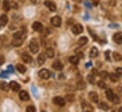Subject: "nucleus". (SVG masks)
<instances>
[{"label":"nucleus","mask_w":122,"mask_h":112,"mask_svg":"<svg viewBox=\"0 0 122 112\" xmlns=\"http://www.w3.org/2000/svg\"><path fill=\"white\" fill-rule=\"evenodd\" d=\"M106 97H107V99H108L109 101L113 102L114 104H118V103H119V97H118L117 95H116V94L113 92V90L110 89H106Z\"/></svg>","instance_id":"obj_1"},{"label":"nucleus","mask_w":122,"mask_h":112,"mask_svg":"<svg viewBox=\"0 0 122 112\" xmlns=\"http://www.w3.org/2000/svg\"><path fill=\"white\" fill-rule=\"evenodd\" d=\"M30 49L32 54H36L39 51V44L36 40H31L30 42Z\"/></svg>","instance_id":"obj_2"},{"label":"nucleus","mask_w":122,"mask_h":112,"mask_svg":"<svg viewBox=\"0 0 122 112\" xmlns=\"http://www.w3.org/2000/svg\"><path fill=\"white\" fill-rule=\"evenodd\" d=\"M38 75H39V76H40L41 78H43V79H48V78L50 77V75H51L50 72H49L47 69H41V70L39 71Z\"/></svg>","instance_id":"obj_3"},{"label":"nucleus","mask_w":122,"mask_h":112,"mask_svg":"<svg viewBox=\"0 0 122 112\" xmlns=\"http://www.w3.org/2000/svg\"><path fill=\"white\" fill-rule=\"evenodd\" d=\"M53 103H54L56 106H58V107H64L65 104H66L65 100H64L62 97H61V96H56V97H54V98H53Z\"/></svg>","instance_id":"obj_4"},{"label":"nucleus","mask_w":122,"mask_h":112,"mask_svg":"<svg viewBox=\"0 0 122 112\" xmlns=\"http://www.w3.org/2000/svg\"><path fill=\"white\" fill-rule=\"evenodd\" d=\"M44 4H45V6H46L49 10H51V11H55V10L57 9V6H56V4H55L53 1L46 0V1L44 2Z\"/></svg>","instance_id":"obj_5"},{"label":"nucleus","mask_w":122,"mask_h":112,"mask_svg":"<svg viewBox=\"0 0 122 112\" xmlns=\"http://www.w3.org/2000/svg\"><path fill=\"white\" fill-rule=\"evenodd\" d=\"M50 22H51V25H52L53 27H56V28L61 27V17H59V16H54V17H52V18L50 19Z\"/></svg>","instance_id":"obj_6"},{"label":"nucleus","mask_w":122,"mask_h":112,"mask_svg":"<svg viewBox=\"0 0 122 112\" xmlns=\"http://www.w3.org/2000/svg\"><path fill=\"white\" fill-rule=\"evenodd\" d=\"M71 30H72V32H73L74 34L79 35V34H81V33L83 31V27H82L81 25H80V24H77V25H74V26L72 27Z\"/></svg>","instance_id":"obj_7"},{"label":"nucleus","mask_w":122,"mask_h":112,"mask_svg":"<svg viewBox=\"0 0 122 112\" xmlns=\"http://www.w3.org/2000/svg\"><path fill=\"white\" fill-rule=\"evenodd\" d=\"M9 88L12 90V91H14V92H16V91H19L20 90V85L18 84L17 82H15V81H11L10 85H9Z\"/></svg>","instance_id":"obj_8"},{"label":"nucleus","mask_w":122,"mask_h":112,"mask_svg":"<svg viewBox=\"0 0 122 112\" xmlns=\"http://www.w3.org/2000/svg\"><path fill=\"white\" fill-rule=\"evenodd\" d=\"M19 98L21 101H29L30 100V94L26 90H21L19 92Z\"/></svg>","instance_id":"obj_9"},{"label":"nucleus","mask_w":122,"mask_h":112,"mask_svg":"<svg viewBox=\"0 0 122 112\" xmlns=\"http://www.w3.org/2000/svg\"><path fill=\"white\" fill-rule=\"evenodd\" d=\"M13 39L16 40H20V41H24L26 39V34L23 31H18L16 33L13 34Z\"/></svg>","instance_id":"obj_10"},{"label":"nucleus","mask_w":122,"mask_h":112,"mask_svg":"<svg viewBox=\"0 0 122 112\" xmlns=\"http://www.w3.org/2000/svg\"><path fill=\"white\" fill-rule=\"evenodd\" d=\"M32 28L36 32H42L43 29H44V27L40 22H34L33 25H32Z\"/></svg>","instance_id":"obj_11"},{"label":"nucleus","mask_w":122,"mask_h":112,"mask_svg":"<svg viewBox=\"0 0 122 112\" xmlns=\"http://www.w3.org/2000/svg\"><path fill=\"white\" fill-rule=\"evenodd\" d=\"M52 67H53V69L56 70V71H61V70L63 69V64L61 63V61L57 60V61H55V62L52 64Z\"/></svg>","instance_id":"obj_12"},{"label":"nucleus","mask_w":122,"mask_h":112,"mask_svg":"<svg viewBox=\"0 0 122 112\" xmlns=\"http://www.w3.org/2000/svg\"><path fill=\"white\" fill-rule=\"evenodd\" d=\"M113 40L117 44H121L122 43V34L121 33H116L113 37Z\"/></svg>","instance_id":"obj_13"},{"label":"nucleus","mask_w":122,"mask_h":112,"mask_svg":"<svg viewBox=\"0 0 122 112\" xmlns=\"http://www.w3.org/2000/svg\"><path fill=\"white\" fill-rule=\"evenodd\" d=\"M21 58H22V60H23L25 63H30L31 61H32V57H31L28 53H24V54H22Z\"/></svg>","instance_id":"obj_14"},{"label":"nucleus","mask_w":122,"mask_h":112,"mask_svg":"<svg viewBox=\"0 0 122 112\" xmlns=\"http://www.w3.org/2000/svg\"><path fill=\"white\" fill-rule=\"evenodd\" d=\"M8 16L6 14H2L0 16V27H5L7 24H8Z\"/></svg>","instance_id":"obj_15"},{"label":"nucleus","mask_w":122,"mask_h":112,"mask_svg":"<svg viewBox=\"0 0 122 112\" xmlns=\"http://www.w3.org/2000/svg\"><path fill=\"white\" fill-rule=\"evenodd\" d=\"M89 98H90V100H91L92 102H94V103H97L98 102V95L95 91H91L89 93Z\"/></svg>","instance_id":"obj_16"},{"label":"nucleus","mask_w":122,"mask_h":112,"mask_svg":"<svg viewBox=\"0 0 122 112\" xmlns=\"http://www.w3.org/2000/svg\"><path fill=\"white\" fill-rule=\"evenodd\" d=\"M81 107H82V109H83L84 111H93V110H94L93 107H92L91 105H89L88 103H86V102H83V103H82Z\"/></svg>","instance_id":"obj_17"},{"label":"nucleus","mask_w":122,"mask_h":112,"mask_svg":"<svg viewBox=\"0 0 122 112\" xmlns=\"http://www.w3.org/2000/svg\"><path fill=\"white\" fill-rule=\"evenodd\" d=\"M69 62L72 63L73 65H77V64H79V62H80V57L78 56H70V57H69Z\"/></svg>","instance_id":"obj_18"},{"label":"nucleus","mask_w":122,"mask_h":112,"mask_svg":"<svg viewBox=\"0 0 122 112\" xmlns=\"http://www.w3.org/2000/svg\"><path fill=\"white\" fill-rule=\"evenodd\" d=\"M109 77H110V79H111V81L112 82H118L119 81V78H120V76L117 75V74H110V75H109Z\"/></svg>","instance_id":"obj_19"},{"label":"nucleus","mask_w":122,"mask_h":112,"mask_svg":"<svg viewBox=\"0 0 122 112\" xmlns=\"http://www.w3.org/2000/svg\"><path fill=\"white\" fill-rule=\"evenodd\" d=\"M45 61H46V56L44 54H40L38 57H37V63H38V65H43L44 63H45Z\"/></svg>","instance_id":"obj_20"},{"label":"nucleus","mask_w":122,"mask_h":112,"mask_svg":"<svg viewBox=\"0 0 122 112\" xmlns=\"http://www.w3.org/2000/svg\"><path fill=\"white\" fill-rule=\"evenodd\" d=\"M10 9V2L9 0H4L3 1V9L5 11H9Z\"/></svg>","instance_id":"obj_21"},{"label":"nucleus","mask_w":122,"mask_h":112,"mask_svg":"<svg viewBox=\"0 0 122 112\" xmlns=\"http://www.w3.org/2000/svg\"><path fill=\"white\" fill-rule=\"evenodd\" d=\"M97 55H98V50H97V47H92L91 51H90V54H89L90 57H97Z\"/></svg>","instance_id":"obj_22"},{"label":"nucleus","mask_w":122,"mask_h":112,"mask_svg":"<svg viewBox=\"0 0 122 112\" xmlns=\"http://www.w3.org/2000/svg\"><path fill=\"white\" fill-rule=\"evenodd\" d=\"M46 56H47V57H49V58L54 57V56H55L54 50H53L52 48H48V49H46Z\"/></svg>","instance_id":"obj_23"},{"label":"nucleus","mask_w":122,"mask_h":112,"mask_svg":"<svg viewBox=\"0 0 122 112\" xmlns=\"http://www.w3.org/2000/svg\"><path fill=\"white\" fill-rule=\"evenodd\" d=\"M16 69H17L18 72L21 73V74H24V73L27 71L26 66H24L23 64H17V65H16Z\"/></svg>","instance_id":"obj_24"},{"label":"nucleus","mask_w":122,"mask_h":112,"mask_svg":"<svg viewBox=\"0 0 122 112\" xmlns=\"http://www.w3.org/2000/svg\"><path fill=\"white\" fill-rule=\"evenodd\" d=\"M87 42H88V39H87L86 37H81V38H80V40H79V42H78V43H79L81 46L85 45Z\"/></svg>","instance_id":"obj_25"},{"label":"nucleus","mask_w":122,"mask_h":112,"mask_svg":"<svg viewBox=\"0 0 122 112\" xmlns=\"http://www.w3.org/2000/svg\"><path fill=\"white\" fill-rule=\"evenodd\" d=\"M87 79H88V81H89L91 84H95V83H96V75H95L94 74L89 75L88 77H87Z\"/></svg>","instance_id":"obj_26"},{"label":"nucleus","mask_w":122,"mask_h":112,"mask_svg":"<svg viewBox=\"0 0 122 112\" xmlns=\"http://www.w3.org/2000/svg\"><path fill=\"white\" fill-rule=\"evenodd\" d=\"M77 87H78V89H85V87H86V85H85V83H84L83 81L80 80V81L77 83Z\"/></svg>","instance_id":"obj_27"},{"label":"nucleus","mask_w":122,"mask_h":112,"mask_svg":"<svg viewBox=\"0 0 122 112\" xmlns=\"http://www.w3.org/2000/svg\"><path fill=\"white\" fill-rule=\"evenodd\" d=\"M113 57H114V59H115L116 61H120V60H122V56L120 54L117 53V52H115V53L113 54Z\"/></svg>","instance_id":"obj_28"},{"label":"nucleus","mask_w":122,"mask_h":112,"mask_svg":"<svg viewBox=\"0 0 122 112\" xmlns=\"http://www.w3.org/2000/svg\"><path fill=\"white\" fill-rule=\"evenodd\" d=\"M99 76H100V78H101L102 80H104V79H107V78H108L109 75H108V73H107L106 71H102V72L99 74Z\"/></svg>","instance_id":"obj_29"},{"label":"nucleus","mask_w":122,"mask_h":112,"mask_svg":"<svg viewBox=\"0 0 122 112\" xmlns=\"http://www.w3.org/2000/svg\"><path fill=\"white\" fill-rule=\"evenodd\" d=\"M98 107H99L100 109H103V110H107V109H109V106H108L107 104H105L104 102L100 103V104L98 105Z\"/></svg>","instance_id":"obj_30"},{"label":"nucleus","mask_w":122,"mask_h":112,"mask_svg":"<svg viewBox=\"0 0 122 112\" xmlns=\"http://www.w3.org/2000/svg\"><path fill=\"white\" fill-rule=\"evenodd\" d=\"M22 43H23V41H20V40L13 39V41H12V44L14 46H20V45H22Z\"/></svg>","instance_id":"obj_31"},{"label":"nucleus","mask_w":122,"mask_h":112,"mask_svg":"<svg viewBox=\"0 0 122 112\" xmlns=\"http://www.w3.org/2000/svg\"><path fill=\"white\" fill-rule=\"evenodd\" d=\"M0 89H2V90H7L8 89V84L5 82V81H1L0 82Z\"/></svg>","instance_id":"obj_32"},{"label":"nucleus","mask_w":122,"mask_h":112,"mask_svg":"<svg viewBox=\"0 0 122 112\" xmlns=\"http://www.w3.org/2000/svg\"><path fill=\"white\" fill-rule=\"evenodd\" d=\"M97 86H98L99 89H106V84H105V82L102 81V80H99V81L97 82Z\"/></svg>","instance_id":"obj_33"},{"label":"nucleus","mask_w":122,"mask_h":112,"mask_svg":"<svg viewBox=\"0 0 122 112\" xmlns=\"http://www.w3.org/2000/svg\"><path fill=\"white\" fill-rule=\"evenodd\" d=\"M65 99L68 101V102H73L74 101V95L73 94H67L66 96H65Z\"/></svg>","instance_id":"obj_34"},{"label":"nucleus","mask_w":122,"mask_h":112,"mask_svg":"<svg viewBox=\"0 0 122 112\" xmlns=\"http://www.w3.org/2000/svg\"><path fill=\"white\" fill-rule=\"evenodd\" d=\"M27 111L28 112H35L36 111V108H35L33 106H29V107H27Z\"/></svg>","instance_id":"obj_35"},{"label":"nucleus","mask_w":122,"mask_h":112,"mask_svg":"<svg viewBox=\"0 0 122 112\" xmlns=\"http://www.w3.org/2000/svg\"><path fill=\"white\" fill-rule=\"evenodd\" d=\"M105 57H106V59H107L108 61H111V57H110V51H109V50H107V51L105 52Z\"/></svg>","instance_id":"obj_36"},{"label":"nucleus","mask_w":122,"mask_h":112,"mask_svg":"<svg viewBox=\"0 0 122 112\" xmlns=\"http://www.w3.org/2000/svg\"><path fill=\"white\" fill-rule=\"evenodd\" d=\"M116 4H117V1L116 0H109V5L110 6L114 7V6H116Z\"/></svg>","instance_id":"obj_37"},{"label":"nucleus","mask_w":122,"mask_h":112,"mask_svg":"<svg viewBox=\"0 0 122 112\" xmlns=\"http://www.w3.org/2000/svg\"><path fill=\"white\" fill-rule=\"evenodd\" d=\"M117 74L119 76L122 77V68H117Z\"/></svg>","instance_id":"obj_38"},{"label":"nucleus","mask_w":122,"mask_h":112,"mask_svg":"<svg viewBox=\"0 0 122 112\" xmlns=\"http://www.w3.org/2000/svg\"><path fill=\"white\" fill-rule=\"evenodd\" d=\"M91 2L93 3V5H94V6H97V5L99 4L100 0H91Z\"/></svg>","instance_id":"obj_39"},{"label":"nucleus","mask_w":122,"mask_h":112,"mask_svg":"<svg viewBox=\"0 0 122 112\" xmlns=\"http://www.w3.org/2000/svg\"><path fill=\"white\" fill-rule=\"evenodd\" d=\"M4 62H5V58H4V56H0V65L4 64Z\"/></svg>","instance_id":"obj_40"},{"label":"nucleus","mask_w":122,"mask_h":112,"mask_svg":"<svg viewBox=\"0 0 122 112\" xmlns=\"http://www.w3.org/2000/svg\"><path fill=\"white\" fill-rule=\"evenodd\" d=\"M8 71H10V72H13V67H12V65H9L8 66Z\"/></svg>","instance_id":"obj_41"},{"label":"nucleus","mask_w":122,"mask_h":112,"mask_svg":"<svg viewBox=\"0 0 122 112\" xmlns=\"http://www.w3.org/2000/svg\"><path fill=\"white\" fill-rule=\"evenodd\" d=\"M77 52H78V55H79V57H82V56H84V55H83V54H82V53H81V52H80V51H77Z\"/></svg>","instance_id":"obj_42"},{"label":"nucleus","mask_w":122,"mask_h":112,"mask_svg":"<svg viewBox=\"0 0 122 112\" xmlns=\"http://www.w3.org/2000/svg\"><path fill=\"white\" fill-rule=\"evenodd\" d=\"M118 110H119V111H120V112H122V107H120V108H119V109H118Z\"/></svg>","instance_id":"obj_43"}]
</instances>
